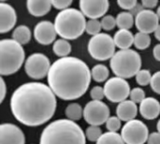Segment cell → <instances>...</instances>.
Returning a JSON list of instances; mask_svg holds the SVG:
<instances>
[{
	"mask_svg": "<svg viewBox=\"0 0 160 144\" xmlns=\"http://www.w3.org/2000/svg\"><path fill=\"white\" fill-rule=\"evenodd\" d=\"M102 130L99 127L89 126L85 130V137L90 142H98L99 138L102 136Z\"/></svg>",
	"mask_w": 160,
	"mask_h": 144,
	"instance_id": "f1b7e54d",
	"label": "cell"
},
{
	"mask_svg": "<svg viewBox=\"0 0 160 144\" xmlns=\"http://www.w3.org/2000/svg\"><path fill=\"white\" fill-rule=\"evenodd\" d=\"M102 29L101 22L98 20H89L86 22L85 32L92 37L100 34V30Z\"/></svg>",
	"mask_w": 160,
	"mask_h": 144,
	"instance_id": "f546056e",
	"label": "cell"
},
{
	"mask_svg": "<svg viewBox=\"0 0 160 144\" xmlns=\"http://www.w3.org/2000/svg\"><path fill=\"white\" fill-rule=\"evenodd\" d=\"M134 35L129 30L119 29L113 36L115 46L120 50H128L134 45Z\"/></svg>",
	"mask_w": 160,
	"mask_h": 144,
	"instance_id": "ffe728a7",
	"label": "cell"
},
{
	"mask_svg": "<svg viewBox=\"0 0 160 144\" xmlns=\"http://www.w3.org/2000/svg\"><path fill=\"white\" fill-rule=\"evenodd\" d=\"M157 14H158V18H159V21H160V6L158 7V11H157Z\"/></svg>",
	"mask_w": 160,
	"mask_h": 144,
	"instance_id": "ee69618b",
	"label": "cell"
},
{
	"mask_svg": "<svg viewBox=\"0 0 160 144\" xmlns=\"http://www.w3.org/2000/svg\"><path fill=\"white\" fill-rule=\"evenodd\" d=\"M117 117L124 122H128L134 120L138 114L137 104L131 100H125L118 104L116 108Z\"/></svg>",
	"mask_w": 160,
	"mask_h": 144,
	"instance_id": "ac0fdd59",
	"label": "cell"
},
{
	"mask_svg": "<svg viewBox=\"0 0 160 144\" xmlns=\"http://www.w3.org/2000/svg\"><path fill=\"white\" fill-rule=\"evenodd\" d=\"M17 22V14L12 6L8 3H0V33L5 34L13 29Z\"/></svg>",
	"mask_w": 160,
	"mask_h": 144,
	"instance_id": "2e32d148",
	"label": "cell"
},
{
	"mask_svg": "<svg viewBox=\"0 0 160 144\" xmlns=\"http://www.w3.org/2000/svg\"><path fill=\"white\" fill-rule=\"evenodd\" d=\"M32 34L28 26L26 25H19L12 32V39L21 44L22 46L27 44L31 39Z\"/></svg>",
	"mask_w": 160,
	"mask_h": 144,
	"instance_id": "44dd1931",
	"label": "cell"
},
{
	"mask_svg": "<svg viewBox=\"0 0 160 144\" xmlns=\"http://www.w3.org/2000/svg\"><path fill=\"white\" fill-rule=\"evenodd\" d=\"M90 96L93 100L97 101H102V99L105 97L104 89L101 86H94L90 91Z\"/></svg>",
	"mask_w": 160,
	"mask_h": 144,
	"instance_id": "836d02e7",
	"label": "cell"
},
{
	"mask_svg": "<svg viewBox=\"0 0 160 144\" xmlns=\"http://www.w3.org/2000/svg\"><path fill=\"white\" fill-rule=\"evenodd\" d=\"M105 97L112 103H121L129 97L131 89L129 83L122 78L112 77L109 79L103 87Z\"/></svg>",
	"mask_w": 160,
	"mask_h": 144,
	"instance_id": "30bf717a",
	"label": "cell"
},
{
	"mask_svg": "<svg viewBox=\"0 0 160 144\" xmlns=\"http://www.w3.org/2000/svg\"><path fill=\"white\" fill-rule=\"evenodd\" d=\"M157 128H158V133H160V120H158V122Z\"/></svg>",
	"mask_w": 160,
	"mask_h": 144,
	"instance_id": "7bdbcfd3",
	"label": "cell"
},
{
	"mask_svg": "<svg viewBox=\"0 0 160 144\" xmlns=\"http://www.w3.org/2000/svg\"><path fill=\"white\" fill-rule=\"evenodd\" d=\"M159 18L152 9H143L135 17V25L139 32L151 34L155 33L159 25Z\"/></svg>",
	"mask_w": 160,
	"mask_h": 144,
	"instance_id": "4fadbf2b",
	"label": "cell"
},
{
	"mask_svg": "<svg viewBox=\"0 0 160 144\" xmlns=\"http://www.w3.org/2000/svg\"><path fill=\"white\" fill-rule=\"evenodd\" d=\"M91 79L86 63L73 56L53 62L47 76L49 87L56 97L67 101L82 97L88 90Z\"/></svg>",
	"mask_w": 160,
	"mask_h": 144,
	"instance_id": "7a4b0ae2",
	"label": "cell"
},
{
	"mask_svg": "<svg viewBox=\"0 0 160 144\" xmlns=\"http://www.w3.org/2000/svg\"><path fill=\"white\" fill-rule=\"evenodd\" d=\"M52 7V1L50 0H28L26 2L28 12L35 17L46 15L51 10Z\"/></svg>",
	"mask_w": 160,
	"mask_h": 144,
	"instance_id": "d6986e66",
	"label": "cell"
},
{
	"mask_svg": "<svg viewBox=\"0 0 160 144\" xmlns=\"http://www.w3.org/2000/svg\"><path fill=\"white\" fill-rule=\"evenodd\" d=\"M71 4H72L71 0H52V7L61 11L69 8Z\"/></svg>",
	"mask_w": 160,
	"mask_h": 144,
	"instance_id": "d590c367",
	"label": "cell"
},
{
	"mask_svg": "<svg viewBox=\"0 0 160 144\" xmlns=\"http://www.w3.org/2000/svg\"><path fill=\"white\" fill-rule=\"evenodd\" d=\"M153 54L156 60L160 62V44H158L154 47L153 49Z\"/></svg>",
	"mask_w": 160,
	"mask_h": 144,
	"instance_id": "60d3db41",
	"label": "cell"
},
{
	"mask_svg": "<svg viewBox=\"0 0 160 144\" xmlns=\"http://www.w3.org/2000/svg\"><path fill=\"white\" fill-rule=\"evenodd\" d=\"M57 33L54 23L50 21H41L34 28V37L41 45H50L56 38ZM55 42V41H54Z\"/></svg>",
	"mask_w": 160,
	"mask_h": 144,
	"instance_id": "5bb4252c",
	"label": "cell"
},
{
	"mask_svg": "<svg viewBox=\"0 0 160 144\" xmlns=\"http://www.w3.org/2000/svg\"><path fill=\"white\" fill-rule=\"evenodd\" d=\"M117 4L121 8L127 11H131L136 7V6L138 5V2L137 0H118Z\"/></svg>",
	"mask_w": 160,
	"mask_h": 144,
	"instance_id": "e575fe53",
	"label": "cell"
},
{
	"mask_svg": "<svg viewBox=\"0 0 160 144\" xmlns=\"http://www.w3.org/2000/svg\"><path fill=\"white\" fill-rule=\"evenodd\" d=\"M113 37L106 33H100L90 38L88 42V52L96 60L106 61L112 59L115 52Z\"/></svg>",
	"mask_w": 160,
	"mask_h": 144,
	"instance_id": "52a82bcc",
	"label": "cell"
},
{
	"mask_svg": "<svg viewBox=\"0 0 160 144\" xmlns=\"http://www.w3.org/2000/svg\"><path fill=\"white\" fill-rule=\"evenodd\" d=\"M110 117V109L102 101L92 100L83 109V118L89 126L100 127L106 124Z\"/></svg>",
	"mask_w": 160,
	"mask_h": 144,
	"instance_id": "8fae6325",
	"label": "cell"
},
{
	"mask_svg": "<svg viewBox=\"0 0 160 144\" xmlns=\"http://www.w3.org/2000/svg\"><path fill=\"white\" fill-rule=\"evenodd\" d=\"M65 114L68 117V120L76 122L81 120V118L83 116V110L82 106L78 103H71L69 104L66 110H65Z\"/></svg>",
	"mask_w": 160,
	"mask_h": 144,
	"instance_id": "d4e9b609",
	"label": "cell"
},
{
	"mask_svg": "<svg viewBox=\"0 0 160 144\" xmlns=\"http://www.w3.org/2000/svg\"><path fill=\"white\" fill-rule=\"evenodd\" d=\"M151 44V37L148 34L138 32L134 37V46L138 50H145Z\"/></svg>",
	"mask_w": 160,
	"mask_h": 144,
	"instance_id": "4316f807",
	"label": "cell"
},
{
	"mask_svg": "<svg viewBox=\"0 0 160 144\" xmlns=\"http://www.w3.org/2000/svg\"><path fill=\"white\" fill-rule=\"evenodd\" d=\"M85 16L79 9L69 7L60 11L54 20L57 35L64 39L72 40L80 37L86 27Z\"/></svg>",
	"mask_w": 160,
	"mask_h": 144,
	"instance_id": "277c9868",
	"label": "cell"
},
{
	"mask_svg": "<svg viewBox=\"0 0 160 144\" xmlns=\"http://www.w3.org/2000/svg\"><path fill=\"white\" fill-rule=\"evenodd\" d=\"M150 85L155 93L160 95V71H158L155 74H153Z\"/></svg>",
	"mask_w": 160,
	"mask_h": 144,
	"instance_id": "8d00e7d4",
	"label": "cell"
},
{
	"mask_svg": "<svg viewBox=\"0 0 160 144\" xmlns=\"http://www.w3.org/2000/svg\"><path fill=\"white\" fill-rule=\"evenodd\" d=\"M147 144H160V133L153 132L149 135Z\"/></svg>",
	"mask_w": 160,
	"mask_h": 144,
	"instance_id": "74e56055",
	"label": "cell"
},
{
	"mask_svg": "<svg viewBox=\"0 0 160 144\" xmlns=\"http://www.w3.org/2000/svg\"><path fill=\"white\" fill-rule=\"evenodd\" d=\"M130 100L133 101L134 103H142L146 97H145V92L140 88V87H135L131 90L130 95H129Z\"/></svg>",
	"mask_w": 160,
	"mask_h": 144,
	"instance_id": "4dcf8cb0",
	"label": "cell"
},
{
	"mask_svg": "<svg viewBox=\"0 0 160 144\" xmlns=\"http://www.w3.org/2000/svg\"><path fill=\"white\" fill-rule=\"evenodd\" d=\"M101 26H102V29L104 30H107V31H110V30H112L117 24H116V18H114L113 16L112 15H105L101 21Z\"/></svg>",
	"mask_w": 160,
	"mask_h": 144,
	"instance_id": "1f68e13d",
	"label": "cell"
},
{
	"mask_svg": "<svg viewBox=\"0 0 160 144\" xmlns=\"http://www.w3.org/2000/svg\"><path fill=\"white\" fill-rule=\"evenodd\" d=\"M134 16L129 11L120 12L116 17V24L119 29L129 30L134 25Z\"/></svg>",
	"mask_w": 160,
	"mask_h": 144,
	"instance_id": "603a6c76",
	"label": "cell"
},
{
	"mask_svg": "<svg viewBox=\"0 0 160 144\" xmlns=\"http://www.w3.org/2000/svg\"><path fill=\"white\" fill-rule=\"evenodd\" d=\"M25 52L21 44L12 38L0 41V74L1 77L16 73L22 66Z\"/></svg>",
	"mask_w": 160,
	"mask_h": 144,
	"instance_id": "5b68a950",
	"label": "cell"
},
{
	"mask_svg": "<svg viewBox=\"0 0 160 144\" xmlns=\"http://www.w3.org/2000/svg\"><path fill=\"white\" fill-rule=\"evenodd\" d=\"M110 66L116 77L127 80L136 76L141 70L142 58L135 50H119L111 59Z\"/></svg>",
	"mask_w": 160,
	"mask_h": 144,
	"instance_id": "8992f818",
	"label": "cell"
},
{
	"mask_svg": "<svg viewBox=\"0 0 160 144\" xmlns=\"http://www.w3.org/2000/svg\"><path fill=\"white\" fill-rule=\"evenodd\" d=\"M39 144H86V137L76 122L59 119L42 130Z\"/></svg>",
	"mask_w": 160,
	"mask_h": 144,
	"instance_id": "3957f363",
	"label": "cell"
},
{
	"mask_svg": "<svg viewBox=\"0 0 160 144\" xmlns=\"http://www.w3.org/2000/svg\"><path fill=\"white\" fill-rule=\"evenodd\" d=\"M154 34H155V37H156L158 40H159L160 41V24L158 25V29L156 30V32H155Z\"/></svg>",
	"mask_w": 160,
	"mask_h": 144,
	"instance_id": "b9f144b4",
	"label": "cell"
},
{
	"mask_svg": "<svg viewBox=\"0 0 160 144\" xmlns=\"http://www.w3.org/2000/svg\"><path fill=\"white\" fill-rule=\"evenodd\" d=\"M0 84H1V88H0V103H3L5 97H6V93H7V85L5 82V80L3 77H1L0 79Z\"/></svg>",
	"mask_w": 160,
	"mask_h": 144,
	"instance_id": "f35d334b",
	"label": "cell"
},
{
	"mask_svg": "<svg viewBox=\"0 0 160 144\" xmlns=\"http://www.w3.org/2000/svg\"><path fill=\"white\" fill-rule=\"evenodd\" d=\"M52 51L55 55H57L60 58L68 57V54L71 52V45L68 42V40L64 38H59L55 40V42L52 45Z\"/></svg>",
	"mask_w": 160,
	"mask_h": 144,
	"instance_id": "7402d4cb",
	"label": "cell"
},
{
	"mask_svg": "<svg viewBox=\"0 0 160 144\" xmlns=\"http://www.w3.org/2000/svg\"><path fill=\"white\" fill-rule=\"evenodd\" d=\"M139 111L146 120H154L160 114V103L155 97H146L141 104Z\"/></svg>",
	"mask_w": 160,
	"mask_h": 144,
	"instance_id": "e0dca14e",
	"label": "cell"
},
{
	"mask_svg": "<svg viewBox=\"0 0 160 144\" xmlns=\"http://www.w3.org/2000/svg\"><path fill=\"white\" fill-rule=\"evenodd\" d=\"M80 10L90 20L103 18L107 13L110 2L108 0H81L79 3Z\"/></svg>",
	"mask_w": 160,
	"mask_h": 144,
	"instance_id": "7c38bea8",
	"label": "cell"
},
{
	"mask_svg": "<svg viewBox=\"0 0 160 144\" xmlns=\"http://www.w3.org/2000/svg\"><path fill=\"white\" fill-rule=\"evenodd\" d=\"M106 127L109 132L117 133V131L121 128V120L117 116H112L108 119L106 123Z\"/></svg>",
	"mask_w": 160,
	"mask_h": 144,
	"instance_id": "d6a6232c",
	"label": "cell"
},
{
	"mask_svg": "<svg viewBox=\"0 0 160 144\" xmlns=\"http://www.w3.org/2000/svg\"><path fill=\"white\" fill-rule=\"evenodd\" d=\"M56 96L42 82H26L11 95L10 110L14 118L26 127H39L50 121L56 111Z\"/></svg>",
	"mask_w": 160,
	"mask_h": 144,
	"instance_id": "6da1fadb",
	"label": "cell"
},
{
	"mask_svg": "<svg viewBox=\"0 0 160 144\" xmlns=\"http://www.w3.org/2000/svg\"><path fill=\"white\" fill-rule=\"evenodd\" d=\"M147 126L141 120H131L125 124L121 136L126 144H144L149 138Z\"/></svg>",
	"mask_w": 160,
	"mask_h": 144,
	"instance_id": "ba28073f",
	"label": "cell"
},
{
	"mask_svg": "<svg viewBox=\"0 0 160 144\" xmlns=\"http://www.w3.org/2000/svg\"><path fill=\"white\" fill-rule=\"evenodd\" d=\"M152 76L148 69H141L136 75V82L141 86H146L151 83Z\"/></svg>",
	"mask_w": 160,
	"mask_h": 144,
	"instance_id": "83f0119b",
	"label": "cell"
},
{
	"mask_svg": "<svg viewBox=\"0 0 160 144\" xmlns=\"http://www.w3.org/2000/svg\"><path fill=\"white\" fill-rule=\"evenodd\" d=\"M91 74H92V78L94 79L95 82H106L108 80L109 75H110V71L106 66H104L102 64H98V65H96L92 67Z\"/></svg>",
	"mask_w": 160,
	"mask_h": 144,
	"instance_id": "cb8c5ba5",
	"label": "cell"
},
{
	"mask_svg": "<svg viewBox=\"0 0 160 144\" xmlns=\"http://www.w3.org/2000/svg\"><path fill=\"white\" fill-rule=\"evenodd\" d=\"M25 137L22 130L10 123L0 126V144H24Z\"/></svg>",
	"mask_w": 160,
	"mask_h": 144,
	"instance_id": "9a60e30c",
	"label": "cell"
},
{
	"mask_svg": "<svg viewBox=\"0 0 160 144\" xmlns=\"http://www.w3.org/2000/svg\"><path fill=\"white\" fill-rule=\"evenodd\" d=\"M51 67L49 58L39 52L29 55L24 63L25 73L34 80H41L48 76Z\"/></svg>",
	"mask_w": 160,
	"mask_h": 144,
	"instance_id": "9c48e42d",
	"label": "cell"
},
{
	"mask_svg": "<svg viewBox=\"0 0 160 144\" xmlns=\"http://www.w3.org/2000/svg\"><path fill=\"white\" fill-rule=\"evenodd\" d=\"M96 144H126L122 136L114 132L103 133Z\"/></svg>",
	"mask_w": 160,
	"mask_h": 144,
	"instance_id": "484cf974",
	"label": "cell"
},
{
	"mask_svg": "<svg viewBox=\"0 0 160 144\" xmlns=\"http://www.w3.org/2000/svg\"><path fill=\"white\" fill-rule=\"evenodd\" d=\"M158 4V0H142V5L143 6V7H145V9H152L156 7Z\"/></svg>",
	"mask_w": 160,
	"mask_h": 144,
	"instance_id": "ab89813d",
	"label": "cell"
}]
</instances>
